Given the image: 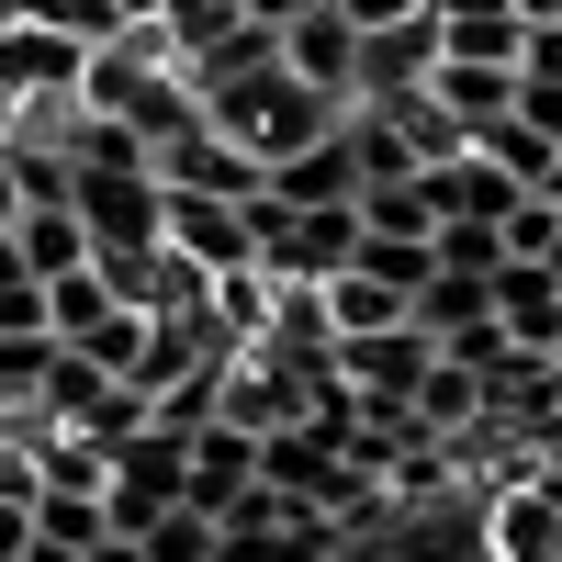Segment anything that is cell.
<instances>
[{
  "label": "cell",
  "mask_w": 562,
  "mask_h": 562,
  "mask_svg": "<svg viewBox=\"0 0 562 562\" xmlns=\"http://www.w3.org/2000/svg\"><path fill=\"white\" fill-rule=\"evenodd\" d=\"M90 45L57 23H0V102H79Z\"/></svg>",
  "instance_id": "cell-1"
},
{
  "label": "cell",
  "mask_w": 562,
  "mask_h": 562,
  "mask_svg": "<svg viewBox=\"0 0 562 562\" xmlns=\"http://www.w3.org/2000/svg\"><path fill=\"white\" fill-rule=\"evenodd\" d=\"M281 68L315 79L326 102H360V23L338 12V0H304V12L281 23Z\"/></svg>",
  "instance_id": "cell-2"
},
{
  "label": "cell",
  "mask_w": 562,
  "mask_h": 562,
  "mask_svg": "<svg viewBox=\"0 0 562 562\" xmlns=\"http://www.w3.org/2000/svg\"><path fill=\"white\" fill-rule=\"evenodd\" d=\"M169 248H180V259H192V270L214 281V270H248V259H259V225H248V203L169 192Z\"/></svg>",
  "instance_id": "cell-3"
},
{
  "label": "cell",
  "mask_w": 562,
  "mask_h": 562,
  "mask_svg": "<svg viewBox=\"0 0 562 562\" xmlns=\"http://www.w3.org/2000/svg\"><path fill=\"white\" fill-rule=\"evenodd\" d=\"M270 203H360V135H349V113H338V135H315L304 158L270 169Z\"/></svg>",
  "instance_id": "cell-4"
},
{
  "label": "cell",
  "mask_w": 562,
  "mask_h": 562,
  "mask_svg": "<svg viewBox=\"0 0 562 562\" xmlns=\"http://www.w3.org/2000/svg\"><path fill=\"white\" fill-rule=\"evenodd\" d=\"M315 293H326L338 349H349V338H383V326H416V293H405V281H383V270H338V281H315Z\"/></svg>",
  "instance_id": "cell-5"
},
{
  "label": "cell",
  "mask_w": 562,
  "mask_h": 562,
  "mask_svg": "<svg viewBox=\"0 0 562 562\" xmlns=\"http://www.w3.org/2000/svg\"><path fill=\"white\" fill-rule=\"evenodd\" d=\"M12 259H23L34 281L90 270V225H79V203H23V214H12Z\"/></svg>",
  "instance_id": "cell-6"
},
{
  "label": "cell",
  "mask_w": 562,
  "mask_h": 562,
  "mask_svg": "<svg viewBox=\"0 0 562 562\" xmlns=\"http://www.w3.org/2000/svg\"><path fill=\"white\" fill-rule=\"evenodd\" d=\"M90 562H147V540H124V529H102V540H90Z\"/></svg>",
  "instance_id": "cell-7"
},
{
  "label": "cell",
  "mask_w": 562,
  "mask_h": 562,
  "mask_svg": "<svg viewBox=\"0 0 562 562\" xmlns=\"http://www.w3.org/2000/svg\"><path fill=\"white\" fill-rule=\"evenodd\" d=\"M529 203H551V214H562V147L540 158V180H529Z\"/></svg>",
  "instance_id": "cell-8"
},
{
  "label": "cell",
  "mask_w": 562,
  "mask_h": 562,
  "mask_svg": "<svg viewBox=\"0 0 562 562\" xmlns=\"http://www.w3.org/2000/svg\"><path fill=\"white\" fill-rule=\"evenodd\" d=\"M237 12H248V23H270V34H281V23H293V12H304V0H237Z\"/></svg>",
  "instance_id": "cell-9"
},
{
  "label": "cell",
  "mask_w": 562,
  "mask_h": 562,
  "mask_svg": "<svg viewBox=\"0 0 562 562\" xmlns=\"http://www.w3.org/2000/svg\"><path fill=\"white\" fill-rule=\"evenodd\" d=\"M12 214H23V180H12V158H0V237H12Z\"/></svg>",
  "instance_id": "cell-10"
},
{
  "label": "cell",
  "mask_w": 562,
  "mask_h": 562,
  "mask_svg": "<svg viewBox=\"0 0 562 562\" xmlns=\"http://www.w3.org/2000/svg\"><path fill=\"white\" fill-rule=\"evenodd\" d=\"M0 562H12V551H0Z\"/></svg>",
  "instance_id": "cell-11"
}]
</instances>
